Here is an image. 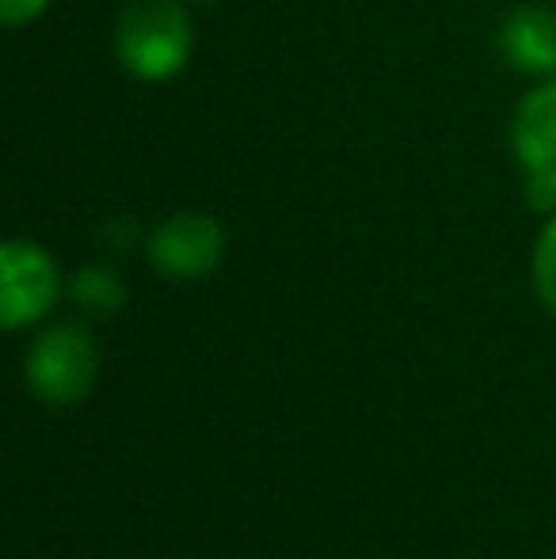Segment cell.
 <instances>
[{
    "label": "cell",
    "instance_id": "1",
    "mask_svg": "<svg viewBox=\"0 0 556 559\" xmlns=\"http://www.w3.org/2000/svg\"><path fill=\"white\" fill-rule=\"evenodd\" d=\"M191 50V15L176 0H138L115 23V58L138 81H171L187 69Z\"/></svg>",
    "mask_w": 556,
    "mask_h": 559
},
{
    "label": "cell",
    "instance_id": "2",
    "mask_svg": "<svg viewBox=\"0 0 556 559\" xmlns=\"http://www.w3.org/2000/svg\"><path fill=\"white\" fill-rule=\"evenodd\" d=\"M99 350L88 328L54 324L35 338L27 354V384L46 404H76L92 392Z\"/></svg>",
    "mask_w": 556,
    "mask_h": 559
},
{
    "label": "cell",
    "instance_id": "3",
    "mask_svg": "<svg viewBox=\"0 0 556 559\" xmlns=\"http://www.w3.org/2000/svg\"><path fill=\"white\" fill-rule=\"evenodd\" d=\"M514 160L527 171V202L537 214H556V76L522 96L511 122Z\"/></svg>",
    "mask_w": 556,
    "mask_h": 559
},
{
    "label": "cell",
    "instance_id": "4",
    "mask_svg": "<svg viewBox=\"0 0 556 559\" xmlns=\"http://www.w3.org/2000/svg\"><path fill=\"white\" fill-rule=\"evenodd\" d=\"M61 297V274L50 251L35 240H8L0 248V324L8 332L43 320Z\"/></svg>",
    "mask_w": 556,
    "mask_h": 559
},
{
    "label": "cell",
    "instance_id": "5",
    "mask_svg": "<svg viewBox=\"0 0 556 559\" xmlns=\"http://www.w3.org/2000/svg\"><path fill=\"white\" fill-rule=\"evenodd\" d=\"M225 255V228L210 214H171L149 236V263L176 282H194L217 271Z\"/></svg>",
    "mask_w": 556,
    "mask_h": 559
},
{
    "label": "cell",
    "instance_id": "6",
    "mask_svg": "<svg viewBox=\"0 0 556 559\" xmlns=\"http://www.w3.org/2000/svg\"><path fill=\"white\" fill-rule=\"evenodd\" d=\"M499 50L507 66L527 76H556V12L545 4H522L499 27Z\"/></svg>",
    "mask_w": 556,
    "mask_h": 559
},
{
    "label": "cell",
    "instance_id": "7",
    "mask_svg": "<svg viewBox=\"0 0 556 559\" xmlns=\"http://www.w3.org/2000/svg\"><path fill=\"white\" fill-rule=\"evenodd\" d=\"M73 297L88 312H115L127 301V286L119 282V274L107 266H84L73 278Z\"/></svg>",
    "mask_w": 556,
    "mask_h": 559
},
{
    "label": "cell",
    "instance_id": "8",
    "mask_svg": "<svg viewBox=\"0 0 556 559\" xmlns=\"http://www.w3.org/2000/svg\"><path fill=\"white\" fill-rule=\"evenodd\" d=\"M534 286L549 312H556V214H549L534 243Z\"/></svg>",
    "mask_w": 556,
    "mask_h": 559
},
{
    "label": "cell",
    "instance_id": "9",
    "mask_svg": "<svg viewBox=\"0 0 556 559\" xmlns=\"http://www.w3.org/2000/svg\"><path fill=\"white\" fill-rule=\"evenodd\" d=\"M54 0H0V20H4V27H27V23L43 20L46 8H50Z\"/></svg>",
    "mask_w": 556,
    "mask_h": 559
},
{
    "label": "cell",
    "instance_id": "10",
    "mask_svg": "<svg viewBox=\"0 0 556 559\" xmlns=\"http://www.w3.org/2000/svg\"><path fill=\"white\" fill-rule=\"evenodd\" d=\"M194 4H199V0H194Z\"/></svg>",
    "mask_w": 556,
    "mask_h": 559
}]
</instances>
